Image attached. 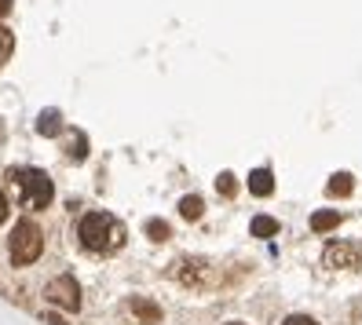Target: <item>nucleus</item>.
Returning a JSON list of instances; mask_svg holds the SVG:
<instances>
[{"instance_id": "1", "label": "nucleus", "mask_w": 362, "mask_h": 325, "mask_svg": "<svg viewBox=\"0 0 362 325\" xmlns=\"http://www.w3.org/2000/svg\"><path fill=\"white\" fill-rule=\"evenodd\" d=\"M77 237H81V245L88 249V252H117L124 245V223L117 220V215L110 212H88V215H81V223H77Z\"/></svg>"}, {"instance_id": "2", "label": "nucleus", "mask_w": 362, "mask_h": 325, "mask_svg": "<svg viewBox=\"0 0 362 325\" xmlns=\"http://www.w3.org/2000/svg\"><path fill=\"white\" fill-rule=\"evenodd\" d=\"M8 249H11V264L30 267L33 259L45 252V234H40L37 223L23 220V223H15V230H11V237H8Z\"/></svg>"}, {"instance_id": "3", "label": "nucleus", "mask_w": 362, "mask_h": 325, "mask_svg": "<svg viewBox=\"0 0 362 325\" xmlns=\"http://www.w3.org/2000/svg\"><path fill=\"white\" fill-rule=\"evenodd\" d=\"M18 187H23V201L30 208H48L52 198H55V187L48 179V172H40V168H26V172H18Z\"/></svg>"}, {"instance_id": "4", "label": "nucleus", "mask_w": 362, "mask_h": 325, "mask_svg": "<svg viewBox=\"0 0 362 325\" xmlns=\"http://www.w3.org/2000/svg\"><path fill=\"white\" fill-rule=\"evenodd\" d=\"M322 264H326L329 271H355V267H362V245L333 242V245H326V252H322Z\"/></svg>"}, {"instance_id": "5", "label": "nucleus", "mask_w": 362, "mask_h": 325, "mask_svg": "<svg viewBox=\"0 0 362 325\" xmlns=\"http://www.w3.org/2000/svg\"><path fill=\"white\" fill-rule=\"evenodd\" d=\"M45 296H48L52 303H59V307H66V311H77V307H81V285H77V278H74V274L55 278Z\"/></svg>"}, {"instance_id": "6", "label": "nucleus", "mask_w": 362, "mask_h": 325, "mask_svg": "<svg viewBox=\"0 0 362 325\" xmlns=\"http://www.w3.org/2000/svg\"><path fill=\"white\" fill-rule=\"evenodd\" d=\"M173 267H176V264H173ZM173 278H180L183 285H198V281L205 278V264H202V259H183V264L173 271Z\"/></svg>"}, {"instance_id": "7", "label": "nucleus", "mask_w": 362, "mask_h": 325, "mask_svg": "<svg viewBox=\"0 0 362 325\" xmlns=\"http://www.w3.org/2000/svg\"><path fill=\"white\" fill-rule=\"evenodd\" d=\"M326 190H329V198H348V194L355 190V176H351V172H333Z\"/></svg>"}, {"instance_id": "8", "label": "nucleus", "mask_w": 362, "mask_h": 325, "mask_svg": "<svg viewBox=\"0 0 362 325\" xmlns=\"http://www.w3.org/2000/svg\"><path fill=\"white\" fill-rule=\"evenodd\" d=\"M249 190L257 194V198H267V194L274 190V176H271V168H257V172H249Z\"/></svg>"}, {"instance_id": "9", "label": "nucleus", "mask_w": 362, "mask_h": 325, "mask_svg": "<svg viewBox=\"0 0 362 325\" xmlns=\"http://www.w3.org/2000/svg\"><path fill=\"white\" fill-rule=\"evenodd\" d=\"M337 227H340V212H333V208H322V212L311 215V230L315 234H329Z\"/></svg>"}, {"instance_id": "10", "label": "nucleus", "mask_w": 362, "mask_h": 325, "mask_svg": "<svg viewBox=\"0 0 362 325\" xmlns=\"http://www.w3.org/2000/svg\"><path fill=\"white\" fill-rule=\"evenodd\" d=\"M59 128H62V114L59 110H45L37 121V132L40 136H59Z\"/></svg>"}, {"instance_id": "11", "label": "nucleus", "mask_w": 362, "mask_h": 325, "mask_svg": "<svg viewBox=\"0 0 362 325\" xmlns=\"http://www.w3.org/2000/svg\"><path fill=\"white\" fill-rule=\"evenodd\" d=\"M129 307H132V314H136L139 321H158V318H161V311L154 307V303H146V300H139V296L129 300Z\"/></svg>"}, {"instance_id": "12", "label": "nucleus", "mask_w": 362, "mask_h": 325, "mask_svg": "<svg viewBox=\"0 0 362 325\" xmlns=\"http://www.w3.org/2000/svg\"><path fill=\"white\" fill-rule=\"evenodd\" d=\"M202 212H205V201L198 198V194H187V198L180 201V215H183V220H202Z\"/></svg>"}, {"instance_id": "13", "label": "nucleus", "mask_w": 362, "mask_h": 325, "mask_svg": "<svg viewBox=\"0 0 362 325\" xmlns=\"http://www.w3.org/2000/svg\"><path fill=\"white\" fill-rule=\"evenodd\" d=\"M249 230L257 237H274V234H279V220H271V215H257V220L249 223Z\"/></svg>"}, {"instance_id": "14", "label": "nucleus", "mask_w": 362, "mask_h": 325, "mask_svg": "<svg viewBox=\"0 0 362 325\" xmlns=\"http://www.w3.org/2000/svg\"><path fill=\"white\" fill-rule=\"evenodd\" d=\"M216 190L223 194V198H234V194H238V179H234L230 172H220V176H216Z\"/></svg>"}, {"instance_id": "15", "label": "nucleus", "mask_w": 362, "mask_h": 325, "mask_svg": "<svg viewBox=\"0 0 362 325\" xmlns=\"http://www.w3.org/2000/svg\"><path fill=\"white\" fill-rule=\"evenodd\" d=\"M146 234H151L154 242H165V237H168V223L165 220H146Z\"/></svg>"}, {"instance_id": "16", "label": "nucleus", "mask_w": 362, "mask_h": 325, "mask_svg": "<svg viewBox=\"0 0 362 325\" xmlns=\"http://www.w3.org/2000/svg\"><path fill=\"white\" fill-rule=\"evenodd\" d=\"M84 154H88V143H84V136H81V132H74V143H70V158H74V161H81Z\"/></svg>"}, {"instance_id": "17", "label": "nucleus", "mask_w": 362, "mask_h": 325, "mask_svg": "<svg viewBox=\"0 0 362 325\" xmlns=\"http://www.w3.org/2000/svg\"><path fill=\"white\" fill-rule=\"evenodd\" d=\"M282 325H318V321H315V318H308V314H289Z\"/></svg>"}, {"instance_id": "18", "label": "nucleus", "mask_w": 362, "mask_h": 325, "mask_svg": "<svg viewBox=\"0 0 362 325\" xmlns=\"http://www.w3.org/2000/svg\"><path fill=\"white\" fill-rule=\"evenodd\" d=\"M8 52H11V40H8V37H4V30H0V59H4V55H8Z\"/></svg>"}, {"instance_id": "19", "label": "nucleus", "mask_w": 362, "mask_h": 325, "mask_svg": "<svg viewBox=\"0 0 362 325\" xmlns=\"http://www.w3.org/2000/svg\"><path fill=\"white\" fill-rule=\"evenodd\" d=\"M4 220H8V198L0 194V223H4Z\"/></svg>"}, {"instance_id": "20", "label": "nucleus", "mask_w": 362, "mask_h": 325, "mask_svg": "<svg viewBox=\"0 0 362 325\" xmlns=\"http://www.w3.org/2000/svg\"><path fill=\"white\" fill-rule=\"evenodd\" d=\"M8 11H11V0H0V18H4Z\"/></svg>"}, {"instance_id": "21", "label": "nucleus", "mask_w": 362, "mask_h": 325, "mask_svg": "<svg viewBox=\"0 0 362 325\" xmlns=\"http://www.w3.org/2000/svg\"><path fill=\"white\" fill-rule=\"evenodd\" d=\"M227 325H245V321H227Z\"/></svg>"}]
</instances>
